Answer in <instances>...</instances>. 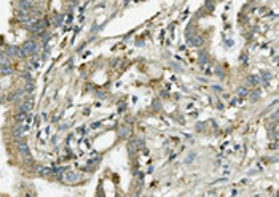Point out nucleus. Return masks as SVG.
<instances>
[{"mask_svg":"<svg viewBox=\"0 0 279 197\" xmlns=\"http://www.w3.org/2000/svg\"><path fill=\"white\" fill-rule=\"evenodd\" d=\"M80 180H81V173L73 172V170H65L64 175H62V178H61V181L65 183V184H75Z\"/></svg>","mask_w":279,"mask_h":197,"instance_id":"f257e3e1","label":"nucleus"},{"mask_svg":"<svg viewBox=\"0 0 279 197\" xmlns=\"http://www.w3.org/2000/svg\"><path fill=\"white\" fill-rule=\"evenodd\" d=\"M21 48L24 49V53L27 54V56H32V57L38 53V45H37V41H34V40H27V41H24Z\"/></svg>","mask_w":279,"mask_h":197,"instance_id":"f03ea898","label":"nucleus"},{"mask_svg":"<svg viewBox=\"0 0 279 197\" xmlns=\"http://www.w3.org/2000/svg\"><path fill=\"white\" fill-rule=\"evenodd\" d=\"M34 172L42 178H48V176L53 175V168H48L45 165H34Z\"/></svg>","mask_w":279,"mask_h":197,"instance_id":"7ed1b4c3","label":"nucleus"},{"mask_svg":"<svg viewBox=\"0 0 279 197\" xmlns=\"http://www.w3.org/2000/svg\"><path fill=\"white\" fill-rule=\"evenodd\" d=\"M27 131V127L24 124H16V126H13V127H11V135L14 137V138H22V137H24V132Z\"/></svg>","mask_w":279,"mask_h":197,"instance_id":"20e7f679","label":"nucleus"},{"mask_svg":"<svg viewBox=\"0 0 279 197\" xmlns=\"http://www.w3.org/2000/svg\"><path fill=\"white\" fill-rule=\"evenodd\" d=\"M131 135V127L129 126H121V127L118 129V138H128V137Z\"/></svg>","mask_w":279,"mask_h":197,"instance_id":"39448f33","label":"nucleus"},{"mask_svg":"<svg viewBox=\"0 0 279 197\" xmlns=\"http://www.w3.org/2000/svg\"><path fill=\"white\" fill-rule=\"evenodd\" d=\"M32 100H22L21 103H19V111L22 113H29L30 110H32Z\"/></svg>","mask_w":279,"mask_h":197,"instance_id":"423d86ee","label":"nucleus"},{"mask_svg":"<svg viewBox=\"0 0 279 197\" xmlns=\"http://www.w3.org/2000/svg\"><path fill=\"white\" fill-rule=\"evenodd\" d=\"M187 41H188L190 46H203V38L198 37V35H195V37H188Z\"/></svg>","mask_w":279,"mask_h":197,"instance_id":"0eeeda50","label":"nucleus"},{"mask_svg":"<svg viewBox=\"0 0 279 197\" xmlns=\"http://www.w3.org/2000/svg\"><path fill=\"white\" fill-rule=\"evenodd\" d=\"M18 48H19V46H13V45H10L8 48H6V51L3 49V53H5L10 59H11V57H18Z\"/></svg>","mask_w":279,"mask_h":197,"instance_id":"6e6552de","label":"nucleus"},{"mask_svg":"<svg viewBox=\"0 0 279 197\" xmlns=\"http://www.w3.org/2000/svg\"><path fill=\"white\" fill-rule=\"evenodd\" d=\"M26 118H27V113H22V111H18L16 115H14V121H16L18 124H24V121H26Z\"/></svg>","mask_w":279,"mask_h":197,"instance_id":"1a4fd4ad","label":"nucleus"},{"mask_svg":"<svg viewBox=\"0 0 279 197\" xmlns=\"http://www.w3.org/2000/svg\"><path fill=\"white\" fill-rule=\"evenodd\" d=\"M32 6H34V3L32 2H27V0H21V2H19V8H21V10H30V8H32Z\"/></svg>","mask_w":279,"mask_h":197,"instance_id":"9d476101","label":"nucleus"},{"mask_svg":"<svg viewBox=\"0 0 279 197\" xmlns=\"http://www.w3.org/2000/svg\"><path fill=\"white\" fill-rule=\"evenodd\" d=\"M22 157V162H24L26 165H32L34 164V157H32V154H26V156H21Z\"/></svg>","mask_w":279,"mask_h":197,"instance_id":"9b49d317","label":"nucleus"},{"mask_svg":"<svg viewBox=\"0 0 279 197\" xmlns=\"http://www.w3.org/2000/svg\"><path fill=\"white\" fill-rule=\"evenodd\" d=\"M13 73V67L8 65V67H2V75L3 76H8V75Z\"/></svg>","mask_w":279,"mask_h":197,"instance_id":"f8f14e48","label":"nucleus"},{"mask_svg":"<svg viewBox=\"0 0 279 197\" xmlns=\"http://www.w3.org/2000/svg\"><path fill=\"white\" fill-rule=\"evenodd\" d=\"M22 91H24L26 94H30V92L34 91V83H32V81H30V83H26V86H24V89H22Z\"/></svg>","mask_w":279,"mask_h":197,"instance_id":"ddd939ff","label":"nucleus"},{"mask_svg":"<svg viewBox=\"0 0 279 197\" xmlns=\"http://www.w3.org/2000/svg\"><path fill=\"white\" fill-rule=\"evenodd\" d=\"M258 98H260V91H258V89H255L254 92L250 94V100H252V102H257Z\"/></svg>","mask_w":279,"mask_h":197,"instance_id":"4468645a","label":"nucleus"},{"mask_svg":"<svg viewBox=\"0 0 279 197\" xmlns=\"http://www.w3.org/2000/svg\"><path fill=\"white\" fill-rule=\"evenodd\" d=\"M258 81H260V78H258V76H254V75L247 78V83H249V84H254V86L258 84Z\"/></svg>","mask_w":279,"mask_h":197,"instance_id":"2eb2a0df","label":"nucleus"},{"mask_svg":"<svg viewBox=\"0 0 279 197\" xmlns=\"http://www.w3.org/2000/svg\"><path fill=\"white\" fill-rule=\"evenodd\" d=\"M134 143H136L137 149H139V148H144V140H142V137H136V138H134Z\"/></svg>","mask_w":279,"mask_h":197,"instance_id":"dca6fc26","label":"nucleus"},{"mask_svg":"<svg viewBox=\"0 0 279 197\" xmlns=\"http://www.w3.org/2000/svg\"><path fill=\"white\" fill-rule=\"evenodd\" d=\"M206 62H207V54L206 53H201V54H199V64L204 65Z\"/></svg>","mask_w":279,"mask_h":197,"instance_id":"f3484780","label":"nucleus"},{"mask_svg":"<svg viewBox=\"0 0 279 197\" xmlns=\"http://www.w3.org/2000/svg\"><path fill=\"white\" fill-rule=\"evenodd\" d=\"M22 80H26L27 83L32 81V78H30V73L29 72H22Z\"/></svg>","mask_w":279,"mask_h":197,"instance_id":"a211bd4d","label":"nucleus"},{"mask_svg":"<svg viewBox=\"0 0 279 197\" xmlns=\"http://www.w3.org/2000/svg\"><path fill=\"white\" fill-rule=\"evenodd\" d=\"M238 96H241V97L242 96H247V89L246 88H239L238 89Z\"/></svg>","mask_w":279,"mask_h":197,"instance_id":"6ab92c4d","label":"nucleus"}]
</instances>
